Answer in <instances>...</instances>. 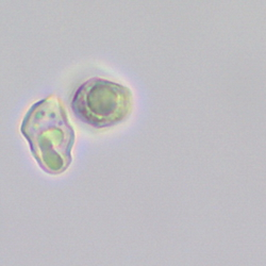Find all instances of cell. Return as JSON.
I'll use <instances>...</instances> for the list:
<instances>
[{"mask_svg": "<svg viewBox=\"0 0 266 266\" xmlns=\"http://www.w3.org/2000/svg\"><path fill=\"white\" fill-rule=\"evenodd\" d=\"M20 132L28 141L37 164L47 173H62L71 164L76 133L65 107L56 95L30 107L22 119Z\"/></svg>", "mask_w": 266, "mask_h": 266, "instance_id": "cell-1", "label": "cell"}, {"mask_svg": "<svg viewBox=\"0 0 266 266\" xmlns=\"http://www.w3.org/2000/svg\"><path fill=\"white\" fill-rule=\"evenodd\" d=\"M70 108L80 121L95 129H104L120 124L130 116L133 95L123 84L94 77L75 91Z\"/></svg>", "mask_w": 266, "mask_h": 266, "instance_id": "cell-2", "label": "cell"}]
</instances>
